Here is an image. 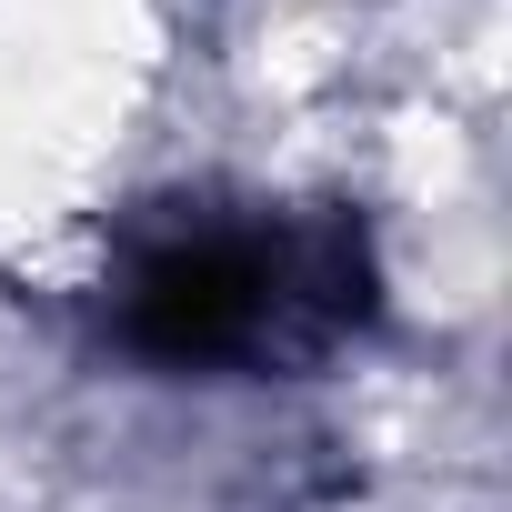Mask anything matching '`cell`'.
Here are the masks:
<instances>
[{
    "label": "cell",
    "mask_w": 512,
    "mask_h": 512,
    "mask_svg": "<svg viewBox=\"0 0 512 512\" xmlns=\"http://www.w3.org/2000/svg\"><path fill=\"white\" fill-rule=\"evenodd\" d=\"M372 322L382 251L342 201H161L101 282V332L141 372H312Z\"/></svg>",
    "instance_id": "1"
}]
</instances>
